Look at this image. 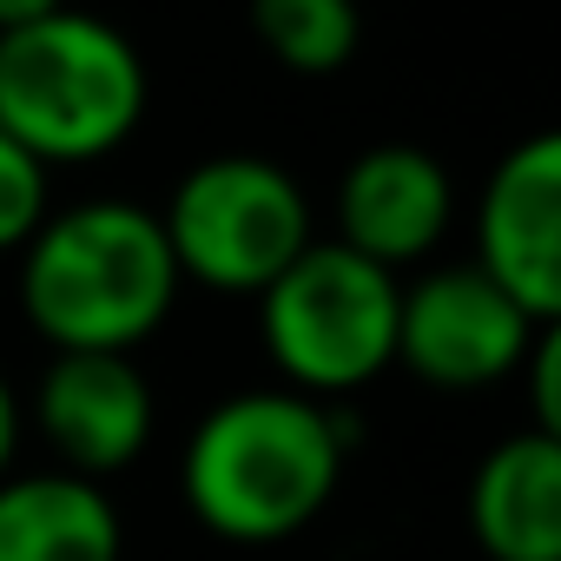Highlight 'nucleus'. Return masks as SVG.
<instances>
[{"label": "nucleus", "instance_id": "1", "mask_svg": "<svg viewBox=\"0 0 561 561\" xmlns=\"http://www.w3.org/2000/svg\"><path fill=\"white\" fill-rule=\"evenodd\" d=\"M351 423L337 403H311L298 390H231L218 397L179 456V495L218 541L271 548L324 515L337 495Z\"/></svg>", "mask_w": 561, "mask_h": 561}, {"label": "nucleus", "instance_id": "2", "mask_svg": "<svg viewBox=\"0 0 561 561\" xmlns=\"http://www.w3.org/2000/svg\"><path fill=\"white\" fill-rule=\"evenodd\" d=\"M179 291L185 285L159 211L133 198H80L67 211H47V225L21 251V318L54 357H139V344L165 331Z\"/></svg>", "mask_w": 561, "mask_h": 561}, {"label": "nucleus", "instance_id": "3", "mask_svg": "<svg viewBox=\"0 0 561 561\" xmlns=\"http://www.w3.org/2000/svg\"><path fill=\"white\" fill-rule=\"evenodd\" d=\"M152 73L126 27L60 8L34 27L0 34V133L47 172L100 165L146 126Z\"/></svg>", "mask_w": 561, "mask_h": 561}, {"label": "nucleus", "instance_id": "4", "mask_svg": "<svg viewBox=\"0 0 561 561\" xmlns=\"http://www.w3.org/2000/svg\"><path fill=\"white\" fill-rule=\"evenodd\" d=\"M397 271L311 238L285 271L257 291V337L285 390L311 403L357 397L397 364Z\"/></svg>", "mask_w": 561, "mask_h": 561}, {"label": "nucleus", "instance_id": "5", "mask_svg": "<svg viewBox=\"0 0 561 561\" xmlns=\"http://www.w3.org/2000/svg\"><path fill=\"white\" fill-rule=\"evenodd\" d=\"M159 231L179 285H198L211 298H257L318 238L305 185L257 152H218L179 172Z\"/></svg>", "mask_w": 561, "mask_h": 561}, {"label": "nucleus", "instance_id": "6", "mask_svg": "<svg viewBox=\"0 0 561 561\" xmlns=\"http://www.w3.org/2000/svg\"><path fill=\"white\" fill-rule=\"evenodd\" d=\"M541 331L548 324H535L476 264H436L397 298V364L430 390L508 383Z\"/></svg>", "mask_w": 561, "mask_h": 561}, {"label": "nucleus", "instance_id": "7", "mask_svg": "<svg viewBox=\"0 0 561 561\" xmlns=\"http://www.w3.org/2000/svg\"><path fill=\"white\" fill-rule=\"evenodd\" d=\"M535 324L561 318V139L528 133L495 159L476 198V257Z\"/></svg>", "mask_w": 561, "mask_h": 561}, {"label": "nucleus", "instance_id": "8", "mask_svg": "<svg viewBox=\"0 0 561 561\" xmlns=\"http://www.w3.org/2000/svg\"><path fill=\"white\" fill-rule=\"evenodd\" d=\"M34 430L54 449V469L106 482L152 449L159 430L152 377L139 370V357H113V351L47 357L34 383Z\"/></svg>", "mask_w": 561, "mask_h": 561}, {"label": "nucleus", "instance_id": "9", "mask_svg": "<svg viewBox=\"0 0 561 561\" xmlns=\"http://www.w3.org/2000/svg\"><path fill=\"white\" fill-rule=\"evenodd\" d=\"M456 225V185L423 146H370L337 179V244L403 271L423 264Z\"/></svg>", "mask_w": 561, "mask_h": 561}, {"label": "nucleus", "instance_id": "10", "mask_svg": "<svg viewBox=\"0 0 561 561\" xmlns=\"http://www.w3.org/2000/svg\"><path fill=\"white\" fill-rule=\"evenodd\" d=\"M469 535L489 561H561V436H502L469 482Z\"/></svg>", "mask_w": 561, "mask_h": 561}, {"label": "nucleus", "instance_id": "11", "mask_svg": "<svg viewBox=\"0 0 561 561\" xmlns=\"http://www.w3.org/2000/svg\"><path fill=\"white\" fill-rule=\"evenodd\" d=\"M126 528L100 482L67 469L0 476V561H119Z\"/></svg>", "mask_w": 561, "mask_h": 561}, {"label": "nucleus", "instance_id": "12", "mask_svg": "<svg viewBox=\"0 0 561 561\" xmlns=\"http://www.w3.org/2000/svg\"><path fill=\"white\" fill-rule=\"evenodd\" d=\"M251 34L285 73L331 80L364 47V8L357 0H251Z\"/></svg>", "mask_w": 561, "mask_h": 561}, {"label": "nucleus", "instance_id": "13", "mask_svg": "<svg viewBox=\"0 0 561 561\" xmlns=\"http://www.w3.org/2000/svg\"><path fill=\"white\" fill-rule=\"evenodd\" d=\"M47 211H54V172L0 133V257L27 251V238L47 225Z\"/></svg>", "mask_w": 561, "mask_h": 561}, {"label": "nucleus", "instance_id": "14", "mask_svg": "<svg viewBox=\"0 0 561 561\" xmlns=\"http://www.w3.org/2000/svg\"><path fill=\"white\" fill-rule=\"evenodd\" d=\"M528 403H535V423L528 430H548V436H561V337H554V324L535 337V351H528Z\"/></svg>", "mask_w": 561, "mask_h": 561}, {"label": "nucleus", "instance_id": "15", "mask_svg": "<svg viewBox=\"0 0 561 561\" xmlns=\"http://www.w3.org/2000/svg\"><path fill=\"white\" fill-rule=\"evenodd\" d=\"M21 430H27V410H21L14 383L0 377V476H14V449H21Z\"/></svg>", "mask_w": 561, "mask_h": 561}, {"label": "nucleus", "instance_id": "16", "mask_svg": "<svg viewBox=\"0 0 561 561\" xmlns=\"http://www.w3.org/2000/svg\"><path fill=\"white\" fill-rule=\"evenodd\" d=\"M67 0H0V34H14V27H34L47 14H60Z\"/></svg>", "mask_w": 561, "mask_h": 561}]
</instances>
